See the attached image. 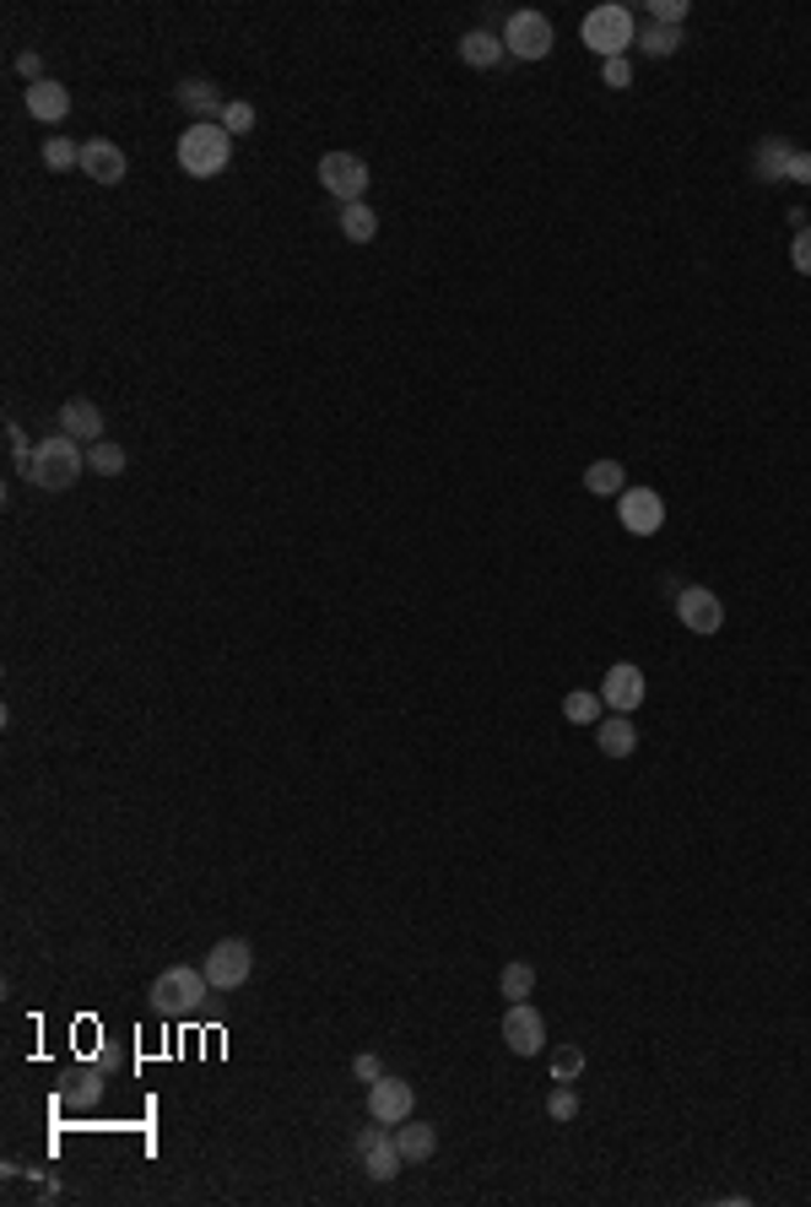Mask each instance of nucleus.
Returning a JSON list of instances; mask_svg holds the SVG:
<instances>
[{
	"label": "nucleus",
	"mask_w": 811,
	"mask_h": 1207,
	"mask_svg": "<svg viewBox=\"0 0 811 1207\" xmlns=\"http://www.w3.org/2000/svg\"><path fill=\"white\" fill-rule=\"evenodd\" d=\"M87 471V450H81V439L71 433H49L33 445V456L22 466V477L39 488V493H66V488H77V477Z\"/></svg>",
	"instance_id": "nucleus-1"
},
{
	"label": "nucleus",
	"mask_w": 811,
	"mask_h": 1207,
	"mask_svg": "<svg viewBox=\"0 0 811 1207\" xmlns=\"http://www.w3.org/2000/svg\"><path fill=\"white\" fill-rule=\"evenodd\" d=\"M206 991H211V980H206V969H190V964H168L158 980H152V1013L162 1018H196L201 1013Z\"/></svg>",
	"instance_id": "nucleus-2"
},
{
	"label": "nucleus",
	"mask_w": 811,
	"mask_h": 1207,
	"mask_svg": "<svg viewBox=\"0 0 811 1207\" xmlns=\"http://www.w3.org/2000/svg\"><path fill=\"white\" fill-rule=\"evenodd\" d=\"M233 158V136L217 126V120H201V126H190L179 136V168L190 173V179H211V173H222Z\"/></svg>",
	"instance_id": "nucleus-3"
},
{
	"label": "nucleus",
	"mask_w": 811,
	"mask_h": 1207,
	"mask_svg": "<svg viewBox=\"0 0 811 1207\" xmlns=\"http://www.w3.org/2000/svg\"><path fill=\"white\" fill-rule=\"evenodd\" d=\"M579 39L590 43V54H601V60H622V54L639 43V22H633L628 6H595V11L584 17Z\"/></svg>",
	"instance_id": "nucleus-4"
},
{
	"label": "nucleus",
	"mask_w": 811,
	"mask_h": 1207,
	"mask_svg": "<svg viewBox=\"0 0 811 1207\" xmlns=\"http://www.w3.org/2000/svg\"><path fill=\"white\" fill-rule=\"evenodd\" d=\"M552 43H558V28H552V17H541V11H514V17L503 22V49H509L514 60H547Z\"/></svg>",
	"instance_id": "nucleus-5"
},
{
	"label": "nucleus",
	"mask_w": 811,
	"mask_h": 1207,
	"mask_svg": "<svg viewBox=\"0 0 811 1207\" xmlns=\"http://www.w3.org/2000/svg\"><path fill=\"white\" fill-rule=\"evenodd\" d=\"M314 173H320V184L336 196V201H341V207L363 201L368 184H373V173H368V163L358 158V152H324Z\"/></svg>",
	"instance_id": "nucleus-6"
},
{
	"label": "nucleus",
	"mask_w": 811,
	"mask_h": 1207,
	"mask_svg": "<svg viewBox=\"0 0 811 1207\" xmlns=\"http://www.w3.org/2000/svg\"><path fill=\"white\" fill-rule=\"evenodd\" d=\"M249 975H254V948H249L243 937H222V942L206 954V980H211V991H239V986H249Z\"/></svg>",
	"instance_id": "nucleus-7"
},
{
	"label": "nucleus",
	"mask_w": 811,
	"mask_h": 1207,
	"mask_svg": "<svg viewBox=\"0 0 811 1207\" xmlns=\"http://www.w3.org/2000/svg\"><path fill=\"white\" fill-rule=\"evenodd\" d=\"M352 1148H358V1159H363V1175H368V1180H379V1186H384V1180H396V1175H401V1165H406L401 1148H396V1131H384V1121L363 1126Z\"/></svg>",
	"instance_id": "nucleus-8"
},
{
	"label": "nucleus",
	"mask_w": 811,
	"mask_h": 1207,
	"mask_svg": "<svg viewBox=\"0 0 811 1207\" xmlns=\"http://www.w3.org/2000/svg\"><path fill=\"white\" fill-rule=\"evenodd\" d=\"M677 618H682V628L688 634H720L725 628V601L709 590V585H682L677 590Z\"/></svg>",
	"instance_id": "nucleus-9"
},
{
	"label": "nucleus",
	"mask_w": 811,
	"mask_h": 1207,
	"mask_svg": "<svg viewBox=\"0 0 811 1207\" xmlns=\"http://www.w3.org/2000/svg\"><path fill=\"white\" fill-rule=\"evenodd\" d=\"M411 1110H417V1088L406 1078H373L368 1083V1121H384V1126H401L411 1121Z\"/></svg>",
	"instance_id": "nucleus-10"
},
{
	"label": "nucleus",
	"mask_w": 811,
	"mask_h": 1207,
	"mask_svg": "<svg viewBox=\"0 0 811 1207\" xmlns=\"http://www.w3.org/2000/svg\"><path fill=\"white\" fill-rule=\"evenodd\" d=\"M617 520H622L628 537H654V531L665 526V499H660L654 488H628V493L617 499Z\"/></svg>",
	"instance_id": "nucleus-11"
},
{
	"label": "nucleus",
	"mask_w": 811,
	"mask_h": 1207,
	"mask_svg": "<svg viewBox=\"0 0 811 1207\" xmlns=\"http://www.w3.org/2000/svg\"><path fill=\"white\" fill-rule=\"evenodd\" d=\"M503 1045H509L514 1056H535V1050L547 1045V1018H541L530 1001H509V1013H503Z\"/></svg>",
	"instance_id": "nucleus-12"
},
{
	"label": "nucleus",
	"mask_w": 811,
	"mask_h": 1207,
	"mask_svg": "<svg viewBox=\"0 0 811 1207\" xmlns=\"http://www.w3.org/2000/svg\"><path fill=\"white\" fill-rule=\"evenodd\" d=\"M81 173L92 179V184H124V152L120 141H109V136H92V141H81Z\"/></svg>",
	"instance_id": "nucleus-13"
},
{
	"label": "nucleus",
	"mask_w": 811,
	"mask_h": 1207,
	"mask_svg": "<svg viewBox=\"0 0 811 1207\" xmlns=\"http://www.w3.org/2000/svg\"><path fill=\"white\" fill-rule=\"evenodd\" d=\"M601 699L611 705V715H633V709L644 705V671L633 667V661H617L607 671V682H601Z\"/></svg>",
	"instance_id": "nucleus-14"
},
{
	"label": "nucleus",
	"mask_w": 811,
	"mask_h": 1207,
	"mask_svg": "<svg viewBox=\"0 0 811 1207\" xmlns=\"http://www.w3.org/2000/svg\"><path fill=\"white\" fill-rule=\"evenodd\" d=\"M60 433H71L81 445H98L103 439V412L92 396H66L60 401Z\"/></svg>",
	"instance_id": "nucleus-15"
},
{
	"label": "nucleus",
	"mask_w": 811,
	"mask_h": 1207,
	"mask_svg": "<svg viewBox=\"0 0 811 1207\" xmlns=\"http://www.w3.org/2000/svg\"><path fill=\"white\" fill-rule=\"evenodd\" d=\"M22 103H28V114L43 120V126H60V120L71 114V92H66V82H54V77L22 87Z\"/></svg>",
	"instance_id": "nucleus-16"
},
{
	"label": "nucleus",
	"mask_w": 811,
	"mask_h": 1207,
	"mask_svg": "<svg viewBox=\"0 0 811 1207\" xmlns=\"http://www.w3.org/2000/svg\"><path fill=\"white\" fill-rule=\"evenodd\" d=\"M179 109L201 126V120H222V109H228V98L217 92V82H206V77H190V82H179Z\"/></svg>",
	"instance_id": "nucleus-17"
},
{
	"label": "nucleus",
	"mask_w": 811,
	"mask_h": 1207,
	"mask_svg": "<svg viewBox=\"0 0 811 1207\" xmlns=\"http://www.w3.org/2000/svg\"><path fill=\"white\" fill-rule=\"evenodd\" d=\"M790 158H795V147H790L784 136L758 141V147H752V179H763V184H784V179H790Z\"/></svg>",
	"instance_id": "nucleus-18"
},
{
	"label": "nucleus",
	"mask_w": 811,
	"mask_h": 1207,
	"mask_svg": "<svg viewBox=\"0 0 811 1207\" xmlns=\"http://www.w3.org/2000/svg\"><path fill=\"white\" fill-rule=\"evenodd\" d=\"M595 748L607 752V758H633V752H639V726H633V715H607V720L595 726Z\"/></svg>",
	"instance_id": "nucleus-19"
},
{
	"label": "nucleus",
	"mask_w": 811,
	"mask_h": 1207,
	"mask_svg": "<svg viewBox=\"0 0 811 1207\" xmlns=\"http://www.w3.org/2000/svg\"><path fill=\"white\" fill-rule=\"evenodd\" d=\"M103 1067H77L71 1078H66V1088H60V1105L66 1110H92L98 1099H103Z\"/></svg>",
	"instance_id": "nucleus-20"
},
{
	"label": "nucleus",
	"mask_w": 811,
	"mask_h": 1207,
	"mask_svg": "<svg viewBox=\"0 0 811 1207\" xmlns=\"http://www.w3.org/2000/svg\"><path fill=\"white\" fill-rule=\"evenodd\" d=\"M396 1148H401L406 1165H428L433 1154H439V1131L428 1121H401L396 1126Z\"/></svg>",
	"instance_id": "nucleus-21"
},
{
	"label": "nucleus",
	"mask_w": 811,
	"mask_h": 1207,
	"mask_svg": "<svg viewBox=\"0 0 811 1207\" xmlns=\"http://www.w3.org/2000/svg\"><path fill=\"white\" fill-rule=\"evenodd\" d=\"M503 54H509V49H503V33H482V28H477V33L460 39V60H465L471 71H492V66H503Z\"/></svg>",
	"instance_id": "nucleus-22"
},
{
	"label": "nucleus",
	"mask_w": 811,
	"mask_h": 1207,
	"mask_svg": "<svg viewBox=\"0 0 811 1207\" xmlns=\"http://www.w3.org/2000/svg\"><path fill=\"white\" fill-rule=\"evenodd\" d=\"M584 488H590L595 499H622V493H628L622 460H590V466H584Z\"/></svg>",
	"instance_id": "nucleus-23"
},
{
	"label": "nucleus",
	"mask_w": 811,
	"mask_h": 1207,
	"mask_svg": "<svg viewBox=\"0 0 811 1207\" xmlns=\"http://www.w3.org/2000/svg\"><path fill=\"white\" fill-rule=\"evenodd\" d=\"M682 28H665V22H649V28H639V49H644L649 60H671L677 49H682Z\"/></svg>",
	"instance_id": "nucleus-24"
},
{
	"label": "nucleus",
	"mask_w": 811,
	"mask_h": 1207,
	"mask_svg": "<svg viewBox=\"0 0 811 1207\" xmlns=\"http://www.w3.org/2000/svg\"><path fill=\"white\" fill-rule=\"evenodd\" d=\"M341 233H347V245H368V239L379 233V211L368 207V201L341 207Z\"/></svg>",
	"instance_id": "nucleus-25"
},
{
	"label": "nucleus",
	"mask_w": 811,
	"mask_h": 1207,
	"mask_svg": "<svg viewBox=\"0 0 811 1207\" xmlns=\"http://www.w3.org/2000/svg\"><path fill=\"white\" fill-rule=\"evenodd\" d=\"M601 705H607V699H601L595 688H573L563 699V720L568 726H601Z\"/></svg>",
	"instance_id": "nucleus-26"
},
{
	"label": "nucleus",
	"mask_w": 811,
	"mask_h": 1207,
	"mask_svg": "<svg viewBox=\"0 0 811 1207\" xmlns=\"http://www.w3.org/2000/svg\"><path fill=\"white\" fill-rule=\"evenodd\" d=\"M498 991H503L509 1001H530V991H535V969H530L525 958H509L503 975H498Z\"/></svg>",
	"instance_id": "nucleus-27"
},
{
	"label": "nucleus",
	"mask_w": 811,
	"mask_h": 1207,
	"mask_svg": "<svg viewBox=\"0 0 811 1207\" xmlns=\"http://www.w3.org/2000/svg\"><path fill=\"white\" fill-rule=\"evenodd\" d=\"M130 456H124L120 445H109V439H98V445H87V471H98V477H120Z\"/></svg>",
	"instance_id": "nucleus-28"
},
{
	"label": "nucleus",
	"mask_w": 811,
	"mask_h": 1207,
	"mask_svg": "<svg viewBox=\"0 0 811 1207\" xmlns=\"http://www.w3.org/2000/svg\"><path fill=\"white\" fill-rule=\"evenodd\" d=\"M77 163H81V147L71 136H49V141H43V168L66 173V168H77Z\"/></svg>",
	"instance_id": "nucleus-29"
},
{
	"label": "nucleus",
	"mask_w": 811,
	"mask_h": 1207,
	"mask_svg": "<svg viewBox=\"0 0 811 1207\" xmlns=\"http://www.w3.org/2000/svg\"><path fill=\"white\" fill-rule=\"evenodd\" d=\"M254 120H260V114H254V103H249V98H228V109H222V120H217V126L228 130V136H249V130H254Z\"/></svg>",
	"instance_id": "nucleus-30"
},
{
	"label": "nucleus",
	"mask_w": 811,
	"mask_h": 1207,
	"mask_svg": "<svg viewBox=\"0 0 811 1207\" xmlns=\"http://www.w3.org/2000/svg\"><path fill=\"white\" fill-rule=\"evenodd\" d=\"M579 1073H584V1050L579 1045H558L552 1050V1083H579Z\"/></svg>",
	"instance_id": "nucleus-31"
},
{
	"label": "nucleus",
	"mask_w": 811,
	"mask_h": 1207,
	"mask_svg": "<svg viewBox=\"0 0 811 1207\" xmlns=\"http://www.w3.org/2000/svg\"><path fill=\"white\" fill-rule=\"evenodd\" d=\"M547 1116H552V1121H573V1116H579V1094H573V1083H552V1094H547Z\"/></svg>",
	"instance_id": "nucleus-32"
},
{
	"label": "nucleus",
	"mask_w": 811,
	"mask_h": 1207,
	"mask_svg": "<svg viewBox=\"0 0 811 1207\" xmlns=\"http://www.w3.org/2000/svg\"><path fill=\"white\" fill-rule=\"evenodd\" d=\"M649 17L665 22V28H682L688 22V0H649Z\"/></svg>",
	"instance_id": "nucleus-33"
},
{
	"label": "nucleus",
	"mask_w": 811,
	"mask_h": 1207,
	"mask_svg": "<svg viewBox=\"0 0 811 1207\" xmlns=\"http://www.w3.org/2000/svg\"><path fill=\"white\" fill-rule=\"evenodd\" d=\"M6 450H11V466H17V471H22L28 456H33V450H28V433H22L17 422H6Z\"/></svg>",
	"instance_id": "nucleus-34"
},
{
	"label": "nucleus",
	"mask_w": 811,
	"mask_h": 1207,
	"mask_svg": "<svg viewBox=\"0 0 811 1207\" xmlns=\"http://www.w3.org/2000/svg\"><path fill=\"white\" fill-rule=\"evenodd\" d=\"M790 266H795L801 277H811V228L807 233H795V245H790Z\"/></svg>",
	"instance_id": "nucleus-35"
},
{
	"label": "nucleus",
	"mask_w": 811,
	"mask_h": 1207,
	"mask_svg": "<svg viewBox=\"0 0 811 1207\" xmlns=\"http://www.w3.org/2000/svg\"><path fill=\"white\" fill-rule=\"evenodd\" d=\"M352 1073H358V1083L384 1078V1067H379V1056H373V1050H358V1056H352Z\"/></svg>",
	"instance_id": "nucleus-36"
},
{
	"label": "nucleus",
	"mask_w": 811,
	"mask_h": 1207,
	"mask_svg": "<svg viewBox=\"0 0 811 1207\" xmlns=\"http://www.w3.org/2000/svg\"><path fill=\"white\" fill-rule=\"evenodd\" d=\"M17 71L28 77V87L43 82V54H39V49H22V54H17Z\"/></svg>",
	"instance_id": "nucleus-37"
},
{
	"label": "nucleus",
	"mask_w": 811,
	"mask_h": 1207,
	"mask_svg": "<svg viewBox=\"0 0 811 1207\" xmlns=\"http://www.w3.org/2000/svg\"><path fill=\"white\" fill-rule=\"evenodd\" d=\"M601 77H607V87H628V82H633V66H628V54H622V60H607V66H601Z\"/></svg>",
	"instance_id": "nucleus-38"
},
{
	"label": "nucleus",
	"mask_w": 811,
	"mask_h": 1207,
	"mask_svg": "<svg viewBox=\"0 0 811 1207\" xmlns=\"http://www.w3.org/2000/svg\"><path fill=\"white\" fill-rule=\"evenodd\" d=\"M790 179H795V184H811V152H795V158H790Z\"/></svg>",
	"instance_id": "nucleus-39"
},
{
	"label": "nucleus",
	"mask_w": 811,
	"mask_h": 1207,
	"mask_svg": "<svg viewBox=\"0 0 811 1207\" xmlns=\"http://www.w3.org/2000/svg\"><path fill=\"white\" fill-rule=\"evenodd\" d=\"M98 1067H103V1073H120V1067H124L120 1045H103V1050H98Z\"/></svg>",
	"instance_id": "nucleus-40"
}]
</instances>
